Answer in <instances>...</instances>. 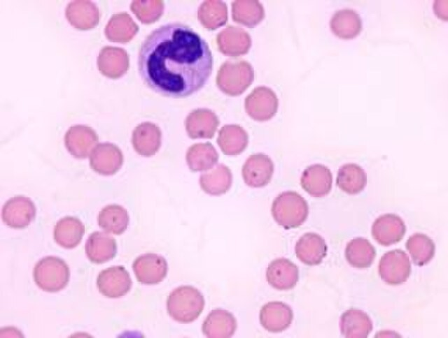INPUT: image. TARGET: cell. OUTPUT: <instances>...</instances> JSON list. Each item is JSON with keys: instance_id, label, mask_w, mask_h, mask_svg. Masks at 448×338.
<instances>
[{"instance_id": "6da1fadb", "label": "cell", "mask_w": 448, "mask_h": 338, "mask_svg": "<svg viewBox=\"0 0 448 338\" xmlns=\"http://www.w3.org/2000/svg\"><path fill=\"white\" fill-rule=\"evenodd\" d=\"M206 42L188 26L173 22L153 30L139 52L138 69L144 83L165 96L182 98L200 89L212 71Z\"/></svg>"}, {"instance_id": "7a4b0ae2", "label": "cell", "mask_w": 448, "mask_h": 338, "mask_svg": "<svg viewBox=\"0 0 448 338\" xmlns=\"http://www.w3.org/2000/svg\"><path fill=\"white\" fill-rule=\"evenodd\" d=\"M205 304L203 295L195 287L181 286L173 290L167 300L169 316L176 321L189 323L202 314Z\"/></svg>"}, {"instance_id": "3957f363", "label": "cell", "mask_w": 448, "mask_h": 338, "mask_svg": "<svg viewBox=\"0 0 448 338\" xmlns=\"http://www.w3.org/2000/svg\"><path fill=\"white\" fill-rule=\"evenodd\" d=\"M272 214L275 221L286 229L301 226L307 219L309 206L306 200L295 191H284L274 200Z\"/></svg>"}, {"instance_id": "277c9868", "label": "cell", "mask_w": 448, "mask_h": 338, "mask_svg": "<svg viewBox=\"0 0 448 338\" xmlns=\"http://www.w3.org/2000/svg\"><path fill=\"white\" fill-rule=\"evenodd\" d=\"M33 277L36 285L43 291L56 293L64 288L69 280L70 271L61 258L47 256L35 265Z\"/></svg>"}, {"instance_id": "5b68a950", "label": "cell", "mask_w": 448, "mask_h": 338, "mask_svg": "<svg viewBox=\"0 0 448 338\" xmlns=\"http://www.w3.org/2000/svg\"><path fill=\"white\" fill-rule=\"evenodd\" d=\"M254 72L245 61H227L220 68L216 83L219 89L230 96L241 94L252 83Z\"/></svg>"}, {"instance_id": "8992f818", "label": "cell", "mask_w": 448, "mask_h": 338, "mask_svg": "<svg viewBox=\"0 0 448 338\" xmlns=\"http://www.w3.org/2000/svg\"><path fill=\"white\" fill-rule=\"evenodd\" d=\"M378 272L381 279L389 285L405 282L411 272V264L407 254L401 249H394L381 258Z\"/></svg>"}, {"instance_id": "52a82bcc", "label": "cell", "mask_w": 448, "mask_h": 338, "mask_svg": "<svg viewBox=\"0 0 448 338\" xmlns=\"http://www.w3.org/2000/svg\"><path fill=\"white\" fill-rule=\"evenodd\" d=\"M279 101L275 93L268 87H258L245 99V110L254 120L264 122L276 114Z\"/></svg>"}, {"instance_id": "ba28073f", "label": "cell", "mask_w": 448, "mask_h": 338, "mask_svg": "<svg viewBox=\"0 0 448 338\" xmlns=\"http://www.w3.org/2000/svg\"><path fill=\"white\" fill-rule=\"evenodd\" d=\"M132 279L123 266H113L99 272L97 286L99 291L110 298L125 295L131 289Z\"/></svg>"}, {"instance_id": "9c48e42d", "label": "cell", "mask_w": 448, "mask_h": 338, "mask_svg": "<svg viewBox=\"0 0 448 338\" xmlns=\"http://www.w3.org/2000/svg\"><path fill=\"white\" fill-rule=\"evenodd\" d=\"M132 268L136 278L141 284L152 285L161 282L167 274V263L164 257L153 253L137 257Z\"/></svg>"}, {"instance_id": "30bf717a", "label": "cell", "mask_w": 448, "mask_h": 338, "mask_svg": "<svg viewBox=\"0 0 448 338\" xmlns=\"http://www.w3.org/2000/svg\"><path fill=\"white\" fill-rule=\"evenodd\" d=\"M406 233L403 220L394 214H385L375 219L372 226L373 239L382 246L399 242Z\"/></svg>"}, {"instance_id": "8fae6325", "label": "cell", "mask_w": 448, "mask_h": 338, "mask_svg": "<svg viewBox=\"0 0 448 338\" xmlns=\"http://www.w3.org/2000/svg\"><path fill=\"white\" fill-rule=\"evenodd\" d=\"M36 207L29 198L19 196L9 199L2 209V219L13 228L27 226L34 219Z\"/></svg>"}, {"instance_id": "7c38bea8", "label": "cell", "mask_w": 448, "mask_h": 338, "mask_svg": "<svg viewBox=\"0 0 448 338\" xmlns=\"http://www.w3.org/2000/svg\"><path fill=\"white\" fill-rule=\"evenodd\" d=\"M242 177L249 186L260 188L266 186L274 173V163L263 154L251 155L242 167Z\"/></svg>"}, {"instance_id": "4fadbf2b", "label": "cell", "mask_w": 448, "mask_h": 338, "mask_svg": "<svg viewBox=\"0 0 448 338\" xmlns=\"http://www.w3.org/2000/svg\"><path fill=\"white\" fill-rule=\"evenodd\" d=\"M123 156L115 145L105 142L96 146L90 154L91 168L99 174L111 175L122 166Z\"/></svg>"}, {"instance_id": "5bb4252c", "label": "cell", "mask_w": 448, "mask_h": 338, "mask_svg": "<svg viewBox=\"0 0 448 338\" xmlns=\"http://www.w3.org/2000/svg\"><path fill=\"white\" fill-rule=\"evenodd\" d=\"M98 142L96 132L90 127L76 125L69 128L64 136L65 146L69 152L76 158L88 156Z\"/></svg>"}, {"instance_id": "9a60e30c", "label": "cell", "mask_w": 448, "mask_h": 338, "mask_svg": "<svg viewBox=\"0 0 448 338\" xmlns=\"http://www.w3.org/2000/svg\"><path fill=\"white\" fill-rule=\"evenodd\" d=\"M266 279L274 288L280 291L290 290L295 286L298 281V268L290 260L278 258L269 264Z\"/></svg>"}, {"instance_id": "2e32d148", "label": "cell", "mask_w": 448, "mask_h": 338, "mask_svg": "<svg viewBox=\"0 0 448 338\" xmlns=\"http://www.w3.org/2000/svg\"><path fill=\"white\" fill-rule=\"evenodd\" d=\"M293 319L292 309L286 304L270 302L262 306L260 311L261 325L268 332H281L286 330Z\"/></svg>"}, {"instance_id": "e0dca14e", "label": "cell", "mask_w": 448, "mask_h": 338, "mask_svg": "<svg viewBox=\"0 0 448 338\" xmlns=\"http://www.w3.org/2000/svg\"><path fill=\"white\" fill-rule=\"evenodd\" d=\"M332 184V175L330 169L321 164L308 166L300 178L302 188L310 196L316 198L328 195Z\"/></svg>"}, {"instance_id": "ac0fdd59", "label": "cell", "mask_w": 448, "mask_h": 338, "mask_svg": "<svg viewBox=\"0 0 448 338\" xmlns=\"http://www.w3.org/2000/svg\"><path fill=\"white\" fill-rule=\"evenodd\" d=\"M97 66L104 76L112 79L118 78L128 70V54L122 48L106 46L99 53Z\"/></svg>"}, {"instance_id": "d6986e66", "label": "cell", "mask_w": 448, "mask_h": 338, "mask_svg": "<svg viewBox=\"0 0 448 338\" xmlns=\"http://www.w3.org/2000/svg\"><path fill=\"white\" fill-rule=\"evenodd\" d=\"M219 125L216 115L209 109L200 108L191 112L186 119V129L189 137L211 138Z\"/></svg>"}, {"instance_id": "ffe728a7", "label": "cell", "mask_w": 448, "mask_h": 338, "mask_svg": "<svg viewBox=\"0 0 448 338\" xmlns=\"http://www.w3.org/2000/svg\"><path fill=\"white\" fill-rule=\"evenodd\" d=\"M65 15L71 26L79 30H88L97 25L99 11L90 1L70 2L65 10Z\"/></svg>"}, {"instance_id": "44dd1931", "label": "cell", "mask_w": 448, "mask_h": 338, "mask_svg": "<svg viewBox=\"0 0 448 338\" xmlns=\"http://www.w3.org/2000/svg\"><path fill=\"white\" fill-rule=\"evenodd\" d=\"M324 239L314 233H307L300 237L295 244L297 258L307 265L320 264L327 254Z\"/></svg>"}, {"instance_id": "7402d4cb", "label": "cell", "mask_w": 448, "mask_h": 338, "mask_svg": "<svg viewBox=\"0 0 448 338\" xmlns=\"http://www.w3.org/2000/svg\"><path fill=\"white\" fill-rule=\"evenodd\" d=\"M219 50L230 57L243 55L248 51L251 40L248 34L236 27H228L221 31L217 36Z\"/></svg>"}, {"instance_id": "603a6c76", "label": "cell", "mask_w": 448, "mask_h": 338, "mask_svg": "<svg viewBox=\"0 0 448 338\" xmlns=\"http://www.w3.org/2000/svg\"><path fill=\"white\" fill-rule=\"evenodd\" d=\"M237 329V321L230 312L216 309L212 310L204 321L202 326L203 334L210 338L231 337Z\"/></svg>"}, {"instance_id": "cb8c5ba5", "label": "cell", "mask_w": 448, "mask_h": 338, "mask_svg": "<svg viewBox=\"0 0 448 338\" xmlns=\"http://www.w3.org/2000/svg\"><path fill=\"white\" fill-rule=\"evenodd\" d=\"M132 142L139 154L144 156L154 155L161 145V131L153 123H141L134 128Z\"/></svg>"}, {"instance_id": "d4e9b609", "label": "cell", "mask_w": 448, "mask_h": 338, "mask_svg": "<svg viewBox=\"0 0 448 338\" xmlns=\"http://www.w3.org/2000/svg\"><path fill=\"white\" fill-rule=\"evenodd\" d=\"M85 253L89 260L97 264L107 262L116 254L115 240L104 232H94L85 243Z\"/></svg>"}, {"instance_id": "484cf974", "label": "cell", "mask_w": 448, "mask_h": 338, "mask_svg": "<svg viewBox=\"0 0 448 338\" xmlns=\"http://www.w3.org/2000/svg\"><path fill=\"white\" fill-rule=\"evenodd\" d=\"M340 328L343 336L348 338H365L372 332V322L364 311L350 309L342 314Z\"/></svg>"}, {"instance_id": "4316f807", "label": "cell", "mask_w": 448, "mask_h": 338, "mask_svg": "<svg viewBox=\"0 0 448 338\" xmlns=\"http://www.w3.org/2000/svg\"><path fill=\"white\" fill-rule=\"evenodd\" d=\"M84 233V225L78 219L66 216L56 223L54 239L62 247L73 249L80 242Z\"/></svg>"}, {"instance_id": "83f0119b", "label": "cell", "mask_w": 448, "mask_h": 338, "mask_svg": "<svg viewBox=\"0 0 448 338\" xmlns=\"http://www.w3.org/2000/svg\"><path fill=\"white\" fill-rule=\"evenodd\" d=\"M232 175L228 167L218 164L214 168L201 175L200 184L201 189L212 196L225 193L231 187Z\"/></svg>"}, {"instance_id": "f1b7e54d", "label": "cell", "mask_w": 448, "mask_h": 338, "mask_svg": "<svg viewBox=\"0 0 448 338\" xmlns=\"http://www.w3.org/2000/svg\"><path fill=\"white\" fill-rule=\"evenodd\" d=\"M330 29L340 38L351 39L362 30V20L354 10L343 9L336 12L330 20Z\"/></svg>"}, {"instance_id": "f546056e", "label": "cell", "mask_w": 448, "mask_h": 338, "mask_svg": "<svg viewBox=\"0 0 448 338\" xmlns=\"http://www.w3.org/2000/svg\"><path fill=\"white\" fill-rule=\"evenodd\" d=\"M138 30L139 27L129 14L120 13L112 15L104 33L110 41L127 43L134 38Z\"/></svg>"}, {"instance_id": "4dcf8cb0", "label": "cell", "mask_w": 448, "mask_h": 338, "mask_svg": "<svg viewBox=\"0 0 448 338\" xmlns=\"http://www.w3.org/2000/svg\"><path fill=\"white\" fill-rule=\"evenodd\" d=\"M248 137L245 130L235 124L223 126L217 138V142L223 154L237 155L241 154L248 145Z\"/></svg>"}, {"instance_id": "1f68e13d", "label": "cell", "mask_w": 448, "mask_h": 338, "mask_svg": "<svg viewBox=\"0 0 448 338\" xmlns=\"http://www.w3.org/2000/svg\"><path fill=\"white\" fill-rule=\"evenodd\" d=\"M336 183L338 187L346 193L357 194L365 187L367 175L358 165L346 163L340 168Z\"/></svg>"}, {"instance_id": "d6a6232c", "label": "cell", "mask_w": 448, "mask_h": 338, "mask_svg": "<svg viewBox=\"0 0 448 338\" xmlns=\"http://www.w3.org/2000/svg\"><path fill=\"white\" fill-rule=\"evenodd\" d=\"M376 256L374 246L363 237L351 240L346 244L345 257L350 265L356 268L369 267Z\"/></svg>"}, {"instance_id": "836d02e7", "label": "cell", "mask_w": 448, "mask_h": 338, "mask_svg": "<svg viewBox=\"0 0 448 338\" xmlns=\"http://www.w3.org/2000/svg\"><path fill=\"white\" fill-rule=\"evenodd\" d=\"M218 160V154L210 142L195 144L186 154L188 166L194 172L208 170Z\"/></svg>"}, {"instance_id": "e575fe53", "label": "cell", "mask_w": 448, "mask_h": 338, "mask_svg": "<svg viewBox=\"0 0 448 338\" xmlns=\"http://www.w3.org/2000/svg\"><path fill=\"white\" fill-rule=\"evenodd\" d=\"M98 223L106 232L120 235L127 228L129 215L123 207L118 205H109L99 212Z\"/></svg>"}, {"instance_id": "d590c367", "label": "cell", "mask_w": 448, "mask_h": 338, "mask_svg": "<svg viewBox=\"0 0 448 338\" xmlns=\"http://www.w3.org/2000/svg\"><path fill=\"white\" fill-rule=\"evenodd\" d=\"M405 247L410 253L412 262L423 266L428 263L435 252V244L433 240L423 233H414L407 240Z\"/></svg>"}, {"instance_id": "8d00e7d4", "label": "cell", "mask_w": 448, "mask_h": 338, "mask_svg": "<svg viewBox=\"0 0 448 338\" xmlns=\"http://www.w3.org/2000/svg\"><path fill=\"white\" fill-rule=\"evenodd\" d=\"M232 15L234 22L253 27L264 17V9L258 1H235L232 3Z\"/></svg>"}, {"instance_id": "74e56055", "label": "cell", "mask_w": 448, "mask_h": 338, "mask_svg": "<svg viewBox=\"0 0 448 338\" xmlns=\"http://www.w3.org/2000/svg\"><path fill=\"white\" fill-rule=\"evenodd\" d=\"M197 15L200 22L205 28L214 30L226 23L227 6L220 1H206L200 6Z\"/></svg>"}, {"instance_id": "f35d334b", "label": "cell", "mask_w": 448, "mask_h": 338, "mask_svg": "<svg viewBox=\"0 0 448 338\" xmlns=\"http://www.w3.org/2000/svg\"><path fill=\"white\" fill-rule=\"evenodd\" d=\"M130 8L142 23L151 24L162 15L164 3L162 1H134Z\"/></svg>"}]
</instances>
